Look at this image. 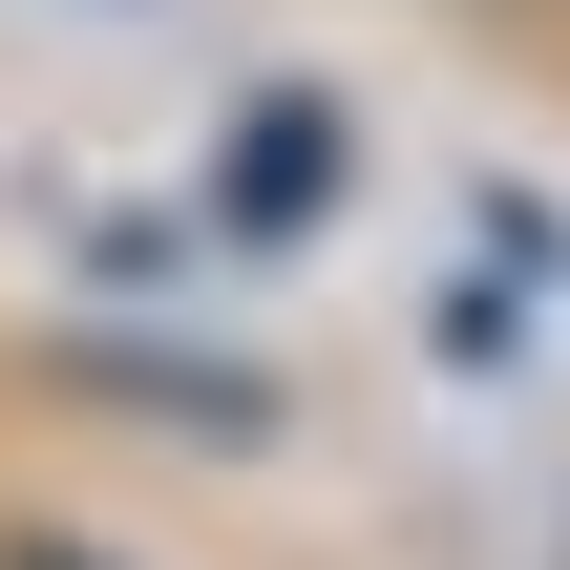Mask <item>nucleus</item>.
Here are the masks:
<instances>
[{
    "mask_svg": "<svg viewBox=\"0 0 570 570\" xmlns=\"http://www.w3.org/2000/svg\"><path fill=\"white\" fill-rule=\"evenodd\" d=\"M233 212H338V106H254L233 127Z\"/></svg>",
    "mask_w": 570,
    "mask_h": 570,
    "instance_id": "nucleus-1",
    "label": "nucleus"
},
{
    "mask_svg": "<svg viewBox=\"0 0 570 570\" xmlns=\"http://www.w3.org/2000/svg\"><path fill=\"white\" fill-rule=\"evenodd\" d=\"M42 570H63V550H42Z\"/></svg>",
    "mask_w": 570,
    "mask_h": 570,
    "instance_id": "nucleus-2",
    "label": "nucleus"
}]
</instances>
